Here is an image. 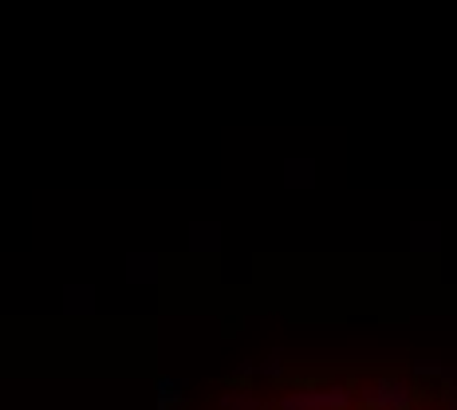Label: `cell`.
Returning a JSON list of instances; mask_svg holds the SVG:
<instances>
[{
  "mask_svg": "<svg viewBox=\"0 0 457 410\" xmlns=\"http://www.w3.org/2000/svg\"><path fill=\"white\" fill-rule=\"evenodd\" d=\"M355 402L351 387L335 383V387H323V391H288L280 394L276 410H347Z\"/></svg>",
  "mask_w": 457,
  "mask_h": 410,
  "instance_id": "obj_1",
  "label": "cell"
},
{
  "mask_svg": "<svg viewBox=\"0 0 457 410\" xmlns=\"http://www.w3.org/2000/svg\"><path fill=\"white\" fill-rule=\"evenodd\" d=\"M362 402L367 410H410L414 407V387L402 378H375L371 387H362Z\"/></svg>",
  "mask_w": 457,
  "mask_h": 410,
  "instance_id": "obj_2",
  "label": "cell"
},
{
  "mask_svg": "<svg viewBox=\"0 0 457 410\" xmlns=\"http://www.w3.org/2000/svg\"><path fill=\"white\" fill-rule=\"evenodd\" d=\"M154 398H158V410H186V383H177L170 375H158Z\"/></svg>",
  "mask_w": 457,
  "mask_h": 410,
  "instance_id": "obj_3",
  "label": "cell"
},
{
  "mask_svg": "<svg viewBox=\"0 0 457 410\" xmlns=\"http://www.w3.org/2000/svg\"><path fill=\"white\" fill-rule=\"evenodd\" d=\"M221 410H276V402H264L249 387H229V394H221Z\"/></svg>",
  "mask_w": 457,
  "mask_h": 410,
  "instance_id": "obj_4",
  "label": "cell"
},
{
  "mask_svg": "<svg viewBox=\"0 0 457 410\" xmlns=\"http://www.w3.org/2000/svg\"><path fill=\"white\" fill-rule=\"evenodd\" d=\"M284 371V363H280V351H272V355H268L264 363H260V367H256V375H264V378H276Z\"/></svg>",
  "mask_w": 457,
  "mask_h": 410,
  "instance_id": "obj_5",
  "label": "cell"
},
{
  "mask_svg": "<svg viewBox=\"0 0 457 410\" xmlns=\"http://www.w3.org/2000/svg\"><path fill=\"white\" fill-rule=\"evenodd\" d=\"M414 371H418V375H434V378H438V375H445V371H441L438 363H418Z\"/></svg>",
  "mask_w": 457,
  "mask_h": 410,
  "instance_id": "obj_6",
  "label": "cell"
}]
</instances>
